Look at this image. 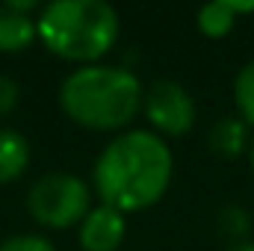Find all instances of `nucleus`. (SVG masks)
Returning <instances> with one entry per match:
<instances>
[{
	"instance_id": "20e7f679",
	"label": "nucleus",
	"mask_w": 254,
	"mask_h": 251,
	"mask_svg": "<svg viewBox=\"0 0 254 251\" xmlns=\"http://www.w3.org/2000/svg\"><path fill=\"white\" fill-rule=\"evenodd\" d=\"M92 210V187L71 172H48L27 189V213L54 231L80 225Z\"/></svg>"
},
{
	"instance_id": "4468645a",
	"label": "nucleus",
	"mask_w": 254,
	"mask_h": 251,
	"mask_svg": "<svg viewBox=\"0 0 254 251\" xmlns=\"http://www.w3.org/2000/svg\"><path fill=\"white\" fill-rule=\"evenodd\" d=\"M18 101H21V86L12 77L0 74V116H9L18 107Z\"/></svg>"
},
{
	"instance_id": "ddd939ff",
	"label": "nucleus",
	"mask_w": 254,
	"mask_h": 251,
	"mask_svg": "<svg viewBox=\"0 0 254 251\" xmlns=\"http://www.w3.org/2000/svg\"><path fill=\"white\" fill-rule=\"evenodd\" d=\"M0 251H57V246L42 234H12L0 243Z\"/></svg>"
},
{
	"instance_id": "0eeeda50",
	"label": "nucleus",
	"mask_w": 254,
	"mask_h": 251,
	"mask_svg": "<svg viewBox=\"0 0 254 251\" xmlns=\"http://www.w3.org/2000/svg\"><path fill=\"white\" fill-rule=\"evenodd\" d=\"M127 234V219L116 207L98 204L80 222V246L83 251H119Z\"/></svg>"
},
{
	"instance_id": "f8f14e48",
	"label": "nucleus",
	"mask_w": 254,
	"mask_h": 251,
	"mask_svg": "<svg viewBox=\"0 0 254 251\" xmlns=\"http://www.w3.org/2000/svg\"><path fill=\"white\" fill-rule=\"evenodd\" d=\"M219 228L225 237H231L234 243H246V234L252 231V216L246 207L240 204H228L219 210Z\"/></svg>"
},
{
	"instance_id": "423d86ee",
	"label": "nucleus",
	"mask_w": 254,
	"mask_h": 251,
	"mask_svg": "<svg viewBox=\"0 0 254 251\" xmlns=\"http://www.w3.org/2000/svg\"><path fill=\"white\" fill-rule=\"evenodd\" d=\"M39 3L33 0H6L0 3V54L27 51L39 39Z\"/></svg>"
},
{
	"instance_id": "f257e3e1",
	"label": "nucleus",
	"mask_w": 254,
	"mask_h": 251,
	"mask_svg": "<svg viewBox=\"0 0 254 251\" xmlns=\"http://www.w3.org/2000/svg\"><path fill=\"white\" fill-rule=\"evenodd\" d=\"M175 175L172 148L154 130H125L110 139L95 166H92V189L101 204L116 207L119 213H136L157 204Z\"/></svg>"
},
{
	"instance_id": "6e6552de",
	"label": "nucleus",
	"mask_w": 254,
	"mask_h": 251,
	"mask_svg": "<svg viewBox=\"0 0 254 251\" xmlns=\"http://www.w3.org/2000/svg\"><path fill=\"white\" fill-rule=\"evenodd\" d=\"M249 145V125L240 116H219L207 130V148L219 157H240Z\"/></svg>"
},
{
	"instance_id": "9d476101",
	"label": "nucleus",
	"mask_w": 254,
	"mask_h": 251,
	"mask_svg": "<svg viewBox=\"0 0 254 251\" xmlns=\"http://www.w3.org/2000/svg\"><path fill=\"white\" fill-rule=\"evenodd\" d=\"M243 12H254V3H234V0H213V3H204L195 15L198 21V30L204 36H225L234 30L237 24V15Z\"/></svg>"
},
{
	"instance_id": "39448f33",
	"label": "nucleus",
	"mask_w": 254,
	"mask_h": 251,
	"mask_svg": "<svg viewBox=\"0 0 254 251\" xmlns=\"http://www.w3.org/2000/svg\"><path fill=\"white\" fill-rule=\"evenodd\" d=\"M142 110L154 133H163V136H184L187 130H192L195 116H198L195 98L178 80H154L145 89Z\"/></svg>"
},
{
	"instance_id": "2eb2a0df",
	"label": "nucleus",
	"mask_w": 254,
	"mask_h": 251,
	"mask_svg": "<svg viewBox=\"0 0 254 251\" xmlns=\"http://www.w3.org/2000/svg\"><path fill=\"white\" fill-rule=\"evenodd\" d=\"M225 251H254V243L252 240H246V243H231Z\"/></svg>"
},
{
	"instance_id": "7ed1b4c3",
	"label": "nucleus",
	"mask_w": 254,
	"mask_h": 251,
	"mask_svg": "<svg viewBox=\"0 0 254 251\" xmlns=\"http://www.w3.org/2000/svg\"><path fill=\"white\" fill-rule=\"evenodd\" d=\"M39 39L63 60L92 65L119 42L122 18L107 0H54L39 9Z\"/></svg>"
},
{
	"instance_id": "f03ea898",
	"label": "nucleus",
	"mask_w": 254,
	"mask_h": 251,
	"mask_svg": "<svg viewBox=\"0 0 254 251\" xmlns=\"http://www.w3.org/2000/svg\"><path fill=\"white\" fill-rule=\"evenodd\" d=\"M145 89L125 65H80L60 83V107L80 127L122 130L142 110Z\"/></svg>"
},
{
	"instance_id": "1a4fd4ad",
	"label": "nucleus",
	"mask_w": 254,
	"mask_h": 251,
	"mask_svg": "<svg viewBox=\"0 0 254 251\" xmlns=\"http://www.w3.org/2000/svg\"><path fill=\"white\" fill-rule=\"evenodd\" d=\"M30 142L21 130L12 127H0V184H12L18 181L27 166H30Z\"/></svg>"
},
{
	"instance_id": "9b49d317",
	"label": "nucleus",
	"mask_w": 254,
	"mask_h": 251,
	"mask_svg": "<svg viewBox=\"0 0 254 251\" xmlns=\"http://www.w3.org/2000/svg\"><path fill=\"white\" fill-rule=\"evenodd\" d=\"M234 101H237V116L246 125H254V60H249V63L237 71Z\"/></svg>"
},
{
	"instance_id": "dca6fc26",
	"label": "nucleus",
	"mask_w": 254,
	"mask_h": 251,
	"mask_svg": "<svg viewBox=\"0 0 254 251\" xmlns=\"http://www.w3.org/2000/svg\"><path fill=\"white\" fill-rule=\"evenodd\" d=\"M252 169H254V145H252Z\"/></svg>"
}]
</instances>
